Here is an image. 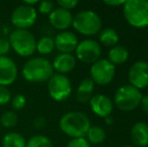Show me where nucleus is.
Here are the masks:
<instances>
[{"mask_svg": "<svg viewBox=\"0 0 148 147\" xmlns=\"http://www.w3.org/2000/svg\"><path fill=\"white\" fill-rule=\"evenodd\" d=\"M18 122V116L14 111H5L0 116V124L4 128H13Z\"/></svg>", "mask_w": 148, "mask_h": 147, "instance_id": "obj_25", "label": "nucleus"}, {"mask_svg": "<svg viewBox=\"0 0 148 147\" xmlns=\"http://www.w3.org/2000/svg\"><path fill=\"white\" fill-rule=\"evenodd\" d=\"M11 106L15 111H19L25 107L26 105V98L23 94H16L11 98Z\"/></svg>", "mask_w": 148, "mask_h": 147, "instance_id": "obj_26", "label": "nucleus"}, {"mask_svg": "<svg viewBox=\"0 0 148 147\" xmlns=\"http://www.w3.org/2000/svg\"><path fill=\"white\" fill-rule=\"evenodd\" d=\"M116 72V68L113 64L106 59H100L94 63L90 70L91 80L94 84L105 86L112 82Z\"/></svg>", "mask_w": 148, "mask_h": 147, "instance_id": "obj_9", "label": "nucleus"}, {"mask_svg": "<svg viewBox=\"0 0 148 147\" xmlns=\"http://www.w3.org/2000/svg\"><path fill=\"white\" fill-rule=\"evenodd\" d=\"M94 87H95V84L91 80V78L84 79L80 83L78 89H77V94H76L77 100L80 103L90 102V100L93 97Z\"/></svg>", "mask_w": 148, "mask_h": 147, "instance_id": "obj_18", "label": "nucleus"}, {"mask_svg": "<svg viewBox=\"0 0 148 147\" xmlns=\"http://www.w3.org/2000/svg\"><path fill=\"white\" fill-rule=\"evenodd\" d=\"M8 40L14 53L20 57H31L36 51V39L28 29H14Z\"/></svg>", "mask_w": 148, "mask_h": 147, "instance_id": "obj_4", "label": "nucleus"}, {"mask_svg": "<svg viewBox=\"0 0 148 147\" xmlns=\"http://www.w3.org/2000/svg\"><path fill=\"white\" fill-rule=\"evenodd\" d=\"M124 147H133V146H129V145H127V146H124Z\"/></svg>", "mask_w": 148, "mask_h": 147, "instance_id": "obj_37", "label": "nucleus"}, {"mask_svg": "<svg viewBox=\"0 0 148 147\" xmlns=\"http://www.w3.org/2000/svg\"><path fill=\"white\" fill-rule=\"evenodd\" d=\"M25 147H53L51 140L45 135H33L26 141Z\"/></svg>", "mask_w": 148, "mask_h": 147, "instance_id": "obj_24", "label": "nucleus"}, {"mask_svg": "<svg viewBox=\"0 0 148 147\" xmlns=\"http://www.w3.org/2000/svg\"><path fill=\"white\" fill-rule=\"evenodd\" d=\"M105 120H106V123H107V124H112V123H113V119H112L111 116H108V117H106Z\"/></svg>", "mask_w": 148, "mask_h": 147, "instance_id": "obj_36", "label": "nucleus"}, {"mask_svg": "<svg viewBox=\"0 0 148 147\" xmlns=\"http://www.w3.org/2000/svg\"><path fill=\"white\" fill-rule=\"evenodd\" d=\"M140 106H141V108H142L143 112H144L146 115H148V95L142 97V99H141Z\"/></svg>", "mask_w": 148, "mask_h": 147, "instance_id": "obj_33", "label": "nucleus"}, {"mask_svg": "<svg viewBox=\"0 0 148 147\" xmlns=\"http://www.w3.org/2000/svg\"><path fill=\"white\" fill-rule=\"evenodd\" d=\"M56 49L55 39L51 36H42L36 40V51L42 55H49Z\"/></svg>", "mask_w": 148, "mask_h": 147, "instance_id": "obj_21", "label": "nucleus"}, {"mask_svg": "<svg viewBox=\"0 0 148 147\" xmlns=\"http://www.w3.org/2000/svg\"><path fill=\"white\" fill-rule=\"evenodd\" d=\"M56 4L53 1H41L38 3V12L45 15H49L55 9Z\"/></svg>", "mask_w": 148, "mask_h": 147, "instance_id": "obj_27", "label": "nucleus"}, {"mask_svg": "<svg viewBox=\"0 0 148 147\" xmlns=\"http://www.w3.org/2000/svg\"><path fill=\"white\" fill-rule=\"evenodd\" d=\"M78 4H79L78 0H59L58 1L59 7L62 8V9L69 10V11L71 9H74Z\"/></svg>", "mask_w": 148, "mask_h": 147, "instance_id": "obj_31", "label": "nucleus"}, {"mask_svg": "<svg viewBox=\"0 0 148 147\" xmlns=\"http://www.w3.org/2000/svg\"><path fill=\"white\" fill-rule=\"evenodd\" d=\"M55 46L60 53H72L79 44L78 36L72 31L64 30L56 36Z\"/></svg>", "mask_w": 148, "mask_h": 147, "instance_id": "obj_13", "label": "nucleus"}, {"mask_svg": "<svg viewBox=\"0 0 148 147\" xmlns=\"http://www.w3.org/2000/svg\"><path fill=\"white\" fill-rule=\"evenodd\" d=\"M25 138L18 132H8L2 138V147H25Z\"/></svg>", "mask_w": 148, "mask_h": 147, "instance_id": "obj_20", "label": "nucleus"}, {"mask_svg": "<svg viewBox=\"0 0 148 147\" xmlns=\"http://www.w3.org/2000/svg\"><path fill=\"white\" fill-rule=\"evenodd\" d=\"M11 92L7 87L0 86V106L6 105L11 101Z\"/></svg>", "mask_w": 148, "mask_h": 147, "instance_id": "obj_28", "label": "nucleus"}, {"mask_svg": "<svg viewBox=\"0 0 148 147\" xmlns=\"http://www.w3.org/2000/svg\"><path fill=\"white\" fill-rule=\"evenodd\" d=\"M99 147H105V146H99Z\"/></svg>", "mask_w": 148, "mask_h": 147, "instance_id": "obj_38", "label": "nucleus"}, {"mask_svg": "<svg viewBox=\"0 0 148 147\" xmlns=\"http://www.w3.org/2000/svg\"><path fill=\"white\" fill-rule=\"evenodd\" d=\"M51 63L45 57H31L23 65L21 70L22 77L29 83H45L53 76Z\"/></svg>", "mask_w": 148, "mask_h": 147, "instance_id": "obj_2", "label": "nucleus"}, {"mask_svg": "<svg viewBox=\"0 0 148 147\" xmlns=\"http://www.w3.org/2000/svg\"><path fill=\"white\" fill-rule=\"evenodd\" d=\"M125 2L126 1H118V0H116V1H105L104 3L109 6H121V5H124Z\"/></svg>", "mask_w": 148, "mask_h": 147, "instance_id": "obj_34", "label": "nucleus"}, {"mask_svg": "<svg viewBox=\"0 0 148 147\" xmlns=\"http://www.w3.org/2000/svg\"><path fill=\"white\" fill-rule=\"evenodd\" d=\"M45 125H47V120H45V118L41 117V116L34 118L33 121H32V127L35 128V129H37V130L42 129Z\"/></svg>", "mask_w": 148, "mask_h": 147, "instance_id": "obj_32", "label": "nucleus"}, {"mask_svg": "<svg viewBox=\"0 0 148 147\" xmlns=\"http://www.w3.org/2000/svg\"><path fill=\"white\" fill-rule=\"evenodd\" d=\"M59 125L60 130L73 139L85 137L91 127V122L85 113L72 111L62 116Z\"/></svg>", "mask_w": 148, "mask_h": 147, "instance_id": "obj_1", "label": "nucleus"}, {"mask_svg": "<svg viewBox=\"0 0 148 147\" xmlns=\"http://www.w3.org/2000/svg\"><path fill=\"white\" fill-rule=\"evenodd\" d=\"M47 91L53 101L64 102L72 94V83L66 75L53 74L47 81Z\"/></svg>", "mask_w": 148, "mask_h": 147, "instance_id": "obj_7", "label": "nucleus"}, {"mask_svg": "<svg viewBox=\"0 0 148 147\" xmlns=\"http://www.w3.org/2000/svg\"><path fill=\"white\" fill-rule=\"evenodd\" d=\"M10 49H11V46H10L8 38L0 37V57H6Z\"/></svg>", "mask_w": 148, "mask_h": 147, "instance_id": "obj_30", "label": "nucleus"}, {"mask_svg": "<svg viewBox=\"0 0 148 147\" xmlns=\"http://www.w3.org/2000/svg\"><path fill=\"white\" fill-rule=\"evenodd\" d=\"M131 139L139 147L148 146V125L144 122H137L131 129Z\"/></svg>", "mask_w": 148, "mask_h": 147, "instance_id": "obj_17", "label": "nucleus"}, {"mask_svg": "<svg viewBox=\"0 0 148 147\" xmlns=\"http://www.w3.org/2000/svg\"><path fill=\"white\" fill-rule=\"evenodd\" d=\"M51 65L53 71H56L58 74H68L76 67V57L72 53H60L55 57Z\"/></svg>", "mask_w": 148, "mask_h": 147, "instance_id": "obj_16", "label": "nucleus"}, {"mask_svg": "<svg viewBox=\"0 0 148 147\" xmlns=\"http://www.w3.org/2000/svg\"><path fill=\"white\" fill-rule=\"evenodd\" d=\"M100 42L106 46H115L119 40V36L113 28H106L100 32Z\"/></svg>", "mask_w": 148, "mask_h": 147, "instance_id": "obj_23", "label": "nucleus"}, {"mask_svg": "<svg viewBox=\"0 0 148 147\" xmlns=\"http://www.w3.org/2000/svg\"><path fill=\"white\" fill-rule=\"evenodd\" d=\"M66 147H91L89 141L85 137L82 138H73L68 143Z\"/></svg>", "mask_w": 148, "mask_h": 147, "instance_id": "obj_29", "label": "nucleus"}, {"mask_svg": "<svg viewBox=\"0 0 148 147\" xmlns=\"http://www.w3.org/2000/svg\"><path fill=\"white\" fill-rule=\"evenodd\" d=\"M129 57L127 49L123 45H115L108 53V61L115 65H122L126 63Z\"/></svg>", "mask_w": 148, "mask_h": 147, "instance_id": "obj_19", "label": "nucleus"}, {"mask_svg": "<svg viewBox=\"0 0 148 147\" xmlns=\"http://www.w3.org/2000/svg\"><path fill=\"white\" fill-rule=\"evenodd\" d=\"M37 19V11L34 7L22 3L12 11L10 21L15 29H28L34 25Z\"/></svg>", "mask_w": 148, "mask_h": 147, "instance_id": "obj_8", "label": "nucleus"}, {"mask_svg": "<svg viewBox=\"0 0 148 147\" xmlns=\"http://www.w3.org/2000/svg\"><path fill=\"white\" fill-rule=\"evenodd\" d=\"M18 68L9 57H0V86L8 87L16 81Z\"/></svg>", "mask_w": 148, "mask_h": 147, "instance_id": "obj_12", "label": "nucleus"}, {"mask_svg": "<svg viewBox=\"0 0 148 147\" xmlns=\"http://www.w3.org/2000/svg\"><path fill=\"white\" fill-rule=\"evenodd\" d=\"M38 3H39L38 0H33V1H26V0H24L23 1V4L28 6H32V7H34L35 4H38Z\"/></svg>", "mask_w": 148, "mask_h": 147, "instance_id": "obj_35", "label": "nucleus"}, {"mask_svg": "<svg viewBox=\"0 0 148 147\" xmlns=\"http://www.w3.org/2000/svg\"><path fill=\"white\" fill-rule=\"evenodd\" d=\"M90 107L97 116L106 118L111 115L113 111V103L109 97L103 94H98L90 100Z\"/></svg>", "mask_w": 148, "mask_h": 147, "instance_id": "obj_15", "label": "nucleus"}, {"mask_svg": "<svg viewBox=\"0 0 148 147\" xmlns=\"http://www.w3.org/2000/svg\"><path fill=\"white\" fill-rule=\"evenodd\" d=\"M73 26L78 32L84 36H95L101 31L102 19L92 10L80 11L73 18Z\"/></svg>", "mask_w": 148, "mask_h": 147, "instance_id": "obj_5", "label": "nucleus"}, {"mask_svg": "<svg viewBox=\"0 0 148 147\" xmlns=\"http://www.w3.org/2000/svg\"><path fill=\"white\" fill-rule=\"evenodd\" d=\"M73 18L74 16L71 11L58 7L49 15V21L53 28L64 31L73 24Z\"/></svg>", "mask_w": 148, "mask_h": 147, "instance_id": "obj_14", "label": "nucleus"}, {"mask_svg": "<svg viewBox=\"0 0 148 147\" xmlns=\"http://www.w3.org/2000/svg\"><path fill=\"white\" fill-rule=\"evenodd\" d=\"M128 80L131 86L138 90L148 87V63L138 61L131 66L128 74Z\"/></svg>", "mask_w": 148, "mask_h": 147, "instance_id": "obj_11", "label": "nucleus"}, {"mask_svg": "<svg viewBox=\"0 0 148 147\" xmlns=\"http://www.w3.org/2000/svg\"><path fill=\"white\" fill-rule=\"evenodd\" d=\"M123 13L126 21L135 28L148 26L147 0H128L123 5Z\"/></svg>", "mask_w": 148, "mask_h": 147, "instance_id": "obj_3", "label": "nucleus"}, {"mask_svg": "<svg viewBox=\"0 0 148 147\" xmlns=\"http://www.w3.org/2000/svg\"><path fill=\"white\" fill-rule=\"evenodd\" d=\"M86 136L89 143L101 144L106 139V132L100 126H91Z\"/></svg>", "mask_w": 148, "mask_h": 147, "instance_id": "obj_22", "label": "nucleus"}, {"mask_svg": "<svg viewBox=\"0 0 148 147\" xmlns=\"http://www.w3.org/2000/svg\"><path fill=\"white\" fill-rule=\"evenodd\" d=\"M141 91L131 85H125L117 90L115 94V105L122 111H133L140 106L142 99Z\"/></svg>", "mask_w": 148, "mask_h": 147, "instance_id": "obj_6", "label": "nucleus"}, {"mask_svg": "<svg viewBox=\"0 0 148 147\" xmlns=\"http://www.w3.org/2000/svg\"><path fill=\"white\" fill-rule=\"evenodd\" d=\"M76 57L85 64H94L102 55L101 45L93 39H85L79 42L76 49Z\"/></svg>", "mask_w": 148, "mask_h": 147, "instance_id": "obj_10", "label": "nucleus"}]
</instances>
